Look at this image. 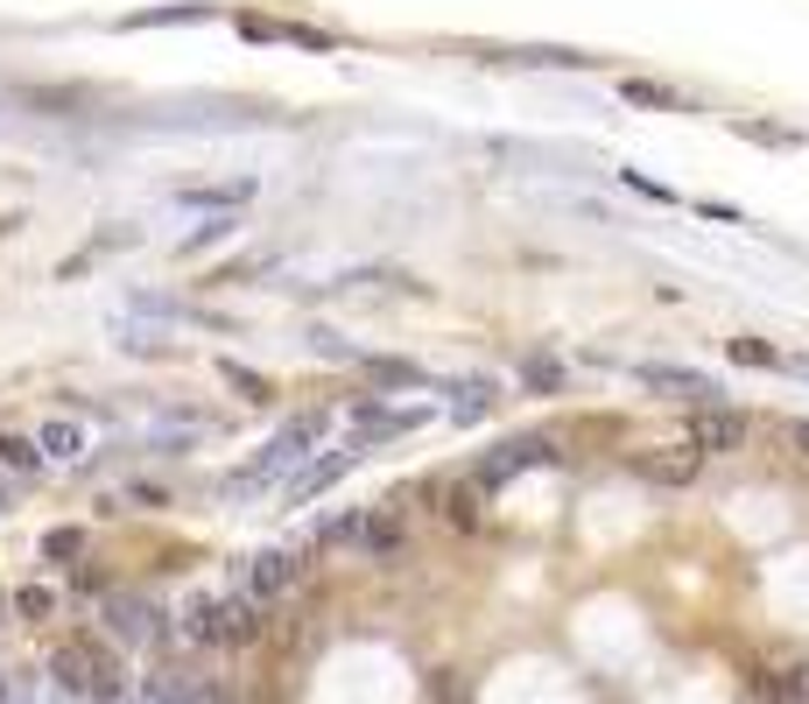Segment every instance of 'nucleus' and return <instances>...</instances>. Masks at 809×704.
I'll return each mask as SVG.
<instances>
[{"label": "nucleus", "instance_id": "1", "mask_svg": "<svg viewBox=\"0 0 809 704\" xmlns=\"http://www.w3.org/2000/svg\"><path fill=\"white\" fill-rule=\"evenodd\" d=\"M50 676L64 683V691H78V697H99V704H120V662H113V649H99V641H71V649H56L50 662Z\"/></svg>", "mask_w": 809, "mask_h": 704}, {"label": "nucleus", "instance_id": "2", "mask_svg": "<svg viewBox=\"0 0 809 704\" xmlns=\"http://www.w3.org/2000/svg\"><path fill=\"white\" fill-rule=\"evenodd\" d=\"M183 634L190 641H254L261 634V599H246V592H233V599H198L183 613Z\"/></svg>", "mask_w": 809, "mask_h": 704}, {"label": "nucleus", "instance_id": "3", "mask_svg": "<svg viewBox=\"0 0 809 704\" xmlns=\"http://www.w3.org/2000/svg\"><path fill=\"white\" fill-rule=\"evenodd\" d=\"M303 444H317V416H303V423H288V430L275 437V444H267V451H261V459H254V465H246V472H240V480H233V493H254V486H275V480H282V472H288V465H296V459H303Z\"/></svg>", "mask_w": 809, "mask_h": 704}, {"label": "nucleus", "instance_id": "4", "mask_svg": "<svg viewBox=\"0 0 809 704\" xmlns=\"http://www.w3.org/2000/svg\"><path fill=\"white\" fill-rule=\"evenodd\" d=\"M296 578H303V557H296V549H261V557L246 564V599H275V592H288Z\"/></svg>", "mask_w": 809, "mask_h": 704}, {"label": "nucleus", "instance_id": "5", "mask_svg": "<svg viewBox=\"0 0 809 704\" xmlns=\"http://www.w3.org/2000/svg\"><path fill=\"white\" fill-rule=\"evenodd\" d=\"M697 472H704V451L690 444V437H683V444H662V451H648V459H641V480H654V486H690Z\"/></svg>", "mask_w": 809, "mask_h": 704}, {"label": "nucleus", "instance_id": "6", "mask_svg": "<svg viewBox=\"0 0 809 704\" xmlns=\"http://www.w3.org/2000/svg\"><path fill=\"white\" fill-rule=\"evenodd\" d=\"M690 444H697L704 459H725V451L746 444V416H732L725 402H718V409H697V430H690Z\"/></svg>", "mask_w": 809, "mask_h": 704}, {"label": "nucleus", "instance_id": "7", "mask_svg": "<svg viewBox=\"0 0 809 704\" xmlns=\"http://www.w3.org/2000/svg\"><path fill=\"white\" fill-rule=\"evenodd\" d=\"M106 620H113V634H120V641H162L156 606H141V599H113V606H106Z\"/></svg>", "mask_w": 809, "mask_h": 704}, {"label": "nucleus", "instance_id": "8", "mask_svg": "<svg viewBox=\"0 0 809 704\" xmlns=\"http://www.w3.org/2000/svg\"><path fill=\"white\" fill-rule=\"evenodd\" d=\"M35 451H50V459H71V451H85V430H78V423H50Z\"/></svg>", "mask_w": 809, "mask_h": 704}, {"label": "nucleus", "instance_id": "9", "mask_svg": "<svg viewBox=\"0 0 809 704\" xmlns=\"http://www.w3.org/2000/svg\"><path fill=\"white\" fill-rule=\"evenodd\" d=\"M479 493H486V486H479V480L451 493V522H458V528H479Z\"/></svg>", "mask_w": 809, "mask_h": 704}, {"label": "nucleus", "instance_id": "10", "mask_svg": "<svg viewBox=\"0 0 809 704\" xmlns=\"http://www.w3.org/2000/svg\"><path fill=\"white\" fill-rule=\"evenodd\" d=\"M35 459H43V451L29 444V437H0V465H14V472H29Z\"/></svg>", "mask_w": 809, "mask_h": 704}, {"label": "nucleus", "instance_id": "11", "mask_svg": "<svg viewBox=\"0 0 809 704\" xmlns=\"http://www.w3.org/2000/svg\"><path fill=\"white\" fill-rule=\"evenodd\" d=\"M43 549H50V557H78V528H56Z\"/></svg>", "mask_w": 809, "mask_h": 704}, {"label": "nucleus", "instance_id": "12", "mask_svg": "<svg viewBox=\"0 0 809 704\" xmlns=\"http://www.w3.org/2000/svg\"><path fill=\"white\" fill-rule=\"evenodd\" d=\"M732 353H739V359H754V367H775V353H767V346H754V338H739Z\"/></svg>", "mask_w": 809, "mask_h": 704}, {"label": "nucleus", "instance_id": "13", "mask_svg": "<svg viewBox=\"0 0 809 704\" xmlns=\"http://www.w3.org/2000/svg\"><path fill=\"white\" fill-rule=\"evenodd\" d=\"M788 437H796V444H802V451H809V423H796V430H788Z\"/></svg>", "mask_w": 809, "mask_h": 704}]
</instances>
